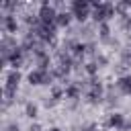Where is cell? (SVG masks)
<instances>
[{"mask_svg": "<svg viewBox=\"0 0 131 131\" xmlns=\"http://www.w3.org/2000/svg\"><path fill=\"white\" fill-rule=\"evenodd\" d=\"M29 78H31V82H33V84H41V82L45 80V74H43V72H33Z\"/></svg>", "mask_w": 131, "mask_h": 131, "instance_id": "obj_1", "label": "cell"}, {"mask_svg": "<svg viewBox=\"0 0 131 131\" xmlns=\"http://www.w3.org/2000/svg\"><path fill=\"white\" fill-rule=\"evenodd\" d=\"M57 23L59 25H68L70 23V14H57Z\"/></svg>", "mask_w": 131, "mask_h": 131, "instance_id": "obj_2", "label": "cell"}, {"mask_svg": "<svg viewBox=\"0 0 131 131\" xmlns=\"http://www.w3.org/2000/svg\"><path fill=\"white\" fill-rule=\"evenodd\" d=\"M123 86H125V90L131 94V78H127V80H123Z\"/></svg>", "mask_w": 131, "mask_h": 131, "instance_id": "obj_3", "label": "cell"}]
</instances>
